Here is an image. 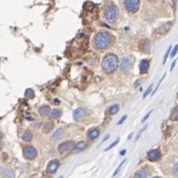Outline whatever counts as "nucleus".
Masks as SVG:
<instances>
[{
    "mask_svg": "<svg viewBox=\"0 0 178 178\" xmlns=\"http://www.w3.org/2000/svg\"><path fill=\"white\" fill-rule=\"evenodd\" d=\"M170 120H172V121L178 120V106L177 107H175L171 111V114H170Z\"/></svg>",
    "mask_w": 178,
    "mask_h": 178,
    "instance_id": "obj_21",
    "label": "nucleus"
},
{
    "mask_svg": "<svg viewBox=\"0 0 178 178\" xmlns=\"http://www.w3.org/2000/svg\"><path fill=\"white\" fill-rule=\"evenodd\" d=\"M34 96H35V93L32 89L26 90V92H25V97H26L27 99H32V98H34Z\"/></svg>",
    "mask_w": 178,
    "mask_h": 178,
    "instance_id": "obj_24",
    "label": "nucleus"
},
{
    "mask_svg": "<svg viewBox=\"0 0 178 178\" xmlns=\"http://www.w3.org/2000/svg\"><path fill=\"white\" fill-rule=\"evenodd\" d=\"M58 178H63V176H59V177H58Z\"/></svg>",
    "mask_w": 178,
    "mask_h": 178,
    "instance_id": "obj_41",
    "label": "nucleus"
},
{
    "mask_svg": "<svg viewBox=\"0 0 178 178\" xmlns=\"http://www.w3.org/2000/svg\"><path fill=\"white\" fill-rule=\"evenodd\" d=\"M172 49V47H169L168 48V50L166 51V54H165V56H164V60H163V64H165L166 63V60H167V58H168V56H169V54H170V50Z\"/></svg>",
    "mask_w": 178,
    "mask_h": 178,
    "instance_id": "obj_27",
    "label": "nucleus"
},
{
    "mask_svg": "<svg viewBox=\"0 0 178 178\" xmlns=\"http://www.w3.org/2000/svg\"><path fill=\"white\" fill-rule=\"evenodd\" d=\"M104 14H105V18L107 19L108 22L113 23L119 16V10H118V8L115 5H109V6L106 7Z\"/></svg>",
    "mask_w": 178,
    "mask_h": 178,
    "instance_id": "obj_3",
    "label": "nucleus"
},
{
    "mask_svg": "<svg viewBox=\"0 0 178 178\" xmlns=\"http://www.w3.org/2000/svg\"><path fill=\"white\" fill-rule=\"evenodd\" d=\"M118 111H119V105H118V104H114V105H112L111 107L109 108L108 113H109L110 115H115Z\"/></svg>",
    "mask_w": 178,
    "mask_h": 178,
    "instance_id": "obj_22",
    "label": "nucleus"
},
{
    "mask_svg": "<svg viewBox=\"0 0 178 178\" xmlns=\"http://www.w3.org/2000/svg\"><path fill=\"white\" fill-rule=\"evenodd\" d=\"M131 64H132V62H131V59H130V58H128V57L123 58L122 60H121L120 69H121L122 71H124V72H126V71H128L129 69H130Z\"/></svg>",
    "mask_w": 178,
    "mask_h": 178,
    "instance_id": "obj_10",
    "label": "nucleus"
},
{
    "mask_svg": "<svg viewBox=\"0 0 178 178\" xmlns=\"http://www.w3.org/2000/svg\"><path fill=\"white\" fill-rule=\"evenodd\" d=\"M2 149V144H1V142H0V150Z\"/></svg>",
    "mask_w": 178,
    "mask_h": 178,
    "instance_id": "obj_38",
    "label": "nucleus"
},
{
    "mask_svg": "<svg viewBox=\"0 0 178 178\" xmlns=\"http://www.w3.org/2000/svg\"><path fill=\"white\" fill-rule=\"evenodd\" d=\"M171 27H172V23L171 22L165 23V24H162L161 26L158 28V30H157L156 32L158 33L159 35H166L170 31Z\"/></svg>",
    "mask_w": 178,
    "mask_h": 178,
    "instance_id": "obj_9",
    "label": "nucleus"
},
{
    "mask_svg": "<svg viewBox=\"0 0 178 178\" xmlns=\"http://www.w3.org/2000/svg\"><path fill=\"white\" fill-rule=\"evenodd\" d=\"M53 128H54V123L50 122V121L49 122H46L43 126V132L47 134V133H49L50 131L53 130Z\"/></svg>",
    "mask_w": 178,
    "mask_h": 178,
    "instance_id": "obj_18",
    "label": "nucleus"
},
{
    "mask_svg": "<svg viewBox=\"0 0 178 178\" xmlns=\"http://www.w3.org/2000/svg\"><path fill=\"white\" fill-rule=\"evenodd\" d=\"M39 113H40L41 116H43V117H48L51 114V108L47 105L41 106V107L39 108Z\"/></svg>",
    "mask_w": 178,
    "mask_h": 178,
    "instance_id": "obj_15",
    "label": "nucleus"
},
{
    "mask_svg": "<svg viewBox=\"0 0 178 178\" xmlns=\"http://www.w3.org/2000/svg\"><path fill=\"white\" fill-rule=\"evenodd\" d=\"M126 118H127V116H126V115H124V116H123V117H122V118H121L120 120L118 121V123H117V124H118V125H120V124H122V122H123V121H124V120H125V119H126Z\"/></svg>",
    "mask_w": 178,
    "mask_h": 178,
    "instance_id": "obj_33",
    "label": "nucleus"
},
{
    "mask_svg": "<svg viewBox=\"0 0 178 178\" xmlns=\"http://www.w3.org/2000/svg\"><path fill=\"white\" fill-rule=\"evenodd\" d=\"M152 112H153V111H150V112H149V113H148V114H147V115H146V116H145V117H144V118H143V122H145V121H146V120H147V119H148V118H149V117H150V115H151V113H152Z\"/></svg>",
    "mask_w": 178,
    "mask_h": 178,
    "instance_id": "obj_34",
    "label": "nucleus"
},
{
    "mask_svg": "<svg viewBox=\"0 0 178 178\" xmlns=\"http://www.w3.org/2000/svg\"><path fill=\"white\" fill-rule=\"evenodd\" d=\"M148 174H147L146 171L142 170V171H137L136 174H135V178H147Z\"/></svg>",
    "mask_w": 178,
    "mask_h": 178,
    "instance_id": "obj_25",
    "label": "nucleus"
},
{
    "mask_svg": "<svg viewBox=\"0 0 178 178\" xmlns=\"http://www.w3.org/2000/svg\"><path fill=\"white\" fill-rule=\"evenodd\" d=\"M74 148H75V150H76L77 152H80V151H83V150L86 149V143L85 142H78L74 146Z\"/></svg>",
    "mask_w": 178,
    "mask_h": 178,
    "instance_id": "obj_23",
    "label": "nucleus"
},
{
    "mask_svg": "<svg viewBox=\"0 0 178 178\" xmlns=\"http://www.w3.org/2000/svg\"><path fill=\"white\" fill-rule=\"evenodd\" d=\"M119 66V59L114 53H107L102 60V68L107 74L113 73Z\"/></svg>",
    "mask_w": 178,
    "mask_h": 178,
    "instance_id": "obj_2",
    "label": "nucleus"
},
{
    "mask_svg": "<svg viewBox=\"0 0 178 178\" xmlns=\"http://www.w3.org/2000/svg\"><path fill=\"white\" fill-rule=\"evenodd\" d=\"M175 64H176V60H174L173 63H172V65H171V68H170L171 70H172V69H174V67H175Z\"/></svg>",
    "mask_w": 178,
    "mask_h": 178,
    "instance_id": "obj_35",
    "label": "nucleus"
},
{
    "mask_svg": "<svg viewBox=\"0 0 178 178\" xmlns=\"http://www.w3.org/2000/svg\"><path fill=\"white\" fill-rule=\"evenodd\" d=\"M32 138H33V133L31 132L30 130H27L22 136V140H24V142H31Z\"/></svg>",
    "mask_w": 178,
    "mask_h": 178,
    "instance_id": "obj_20",
    "label": "nucleus"
},
{
    "mask_svg": "<svg viewBox=\"0 0 178 178\" xmlns=\"http://www.w3.org/2000/svg\"><path fill=\"white\" fill-rule=\"evenodd\" d=\"M154 1H156V0H150V2H154Z\"/></svg>",
    "mask_w": 178,
    "mask_h": 178,
    "instance_id": "obj_40",
    "label": "nucleus"
},
{
    "mask_svg": "<svg viewBox=\"0 0 178 178\" xmlns=\"http://www.w3.org/2000/svg\"><path fill=\"white\" fill-rule=\"evenodd\" d=\"M0 174L4 178H14V172L12 169L7 167H1L0 168Z\"/></svg>",
    "mask_w": 178,
    "mask_h": 178,
    "instance_id": "obj_11",
    "label": "nucleus"
},
{
    "mask_svg": "<svg viewBox=\"0 0 178 178\" xmlns=\"http://www.w3.org/2000/svg\"><path fill=\"white\" fill-rule=\"evenodd\" d=\"M164 77H165V74H164V76H163V77H162L161 80H160V82H159V83H158V85H157L156 89H155V90H154V92H153V94H154V93H155V92H156V91H157V90H158V88H159V87H160V85H161L162 80H164Z\"/></svg>",
    "mask_w": 178,
    "mask_h": 178,
    "instance_id": "obj_32",
    "label": "nucleus"
},
{
    "mask_svg": "<svg viewBox=\"0 0 178 178\" xmlns=\"http://www.w3.org/2000/svg\"><path fill=\"white\" fill-rule=\"evenodd\" d=\"M58 167H59V161H58L57 159L51 160V161L49 162V164H48L47 172H48V173H51V174L56 173Z\"/></svg>",
    "mask_w": 178,
    "mask_h": 178,
    "instance_id": "obj_8",
    "label": "nucleus"
},
{
    "mask_svg": "<svg viewBox=\"0 0 178 178\" xmlns=\"http://www.w3.org/2000/svg\"><path fill=\"white\" fill-rule=\"evenodd\" d=\"M149 67H150V62L147 59H144L140 62V74H145L146 72H148Z\"/></svg>",
    "mask_w": 178,
    "mask_h": 178,
    "instance_id": "obj_14",
    "label": "nucleus"
},
{
    "mask_svg": "<svg viewBox=\"0 0 178 178\" xmlns=\"http://www.w3.org/2000/svg\"><path fill=\"white\" fill-rule=\"evenodd\" d=\"M152 90H153V85H151V86L148 88V90H147L146 92H145V94H144V98H146V97L148 96V95H150V94H151V91H152Z\"/></svg>",
    "mask_w": 178,
    "mask_h": 178,
    "instance_id": "obj_31",
    "label": "nucleus"
},
{
    "mask_svg": "<svg viewBox=\"0 0 178 178\" xmlns=\"http://www.w3.org/2000/svg\"><path fill=\"white\" fill-rule=\"evenodd\" d=\"M177 52H178V45H176L175 47L173 48V51H172V53L170 54V56H171V58L175 57V55H176V54H177Z\"/></svg>",
    "mask_w": 178,
    "mask_h": 178,
    "instance_id": "obj_29",
    "label": "nucleus"
},
{
    "mask_svg": "<svg viewBox=\"0 0 178 178\" xmlns=\"http://www.w3.org/2000/svg\"><path fill=\"white\" fill-rule=\"evenodd\" d=\"M74 142L72 140H66V142H63L62 144L59 145L58 147V152L59 154L63 155V154H66V153L70 152L74 149Z\"/></svg>",
    "mask_w": 178,
    "mask_h": 178,
    "instance_id": "obj_5",
    "label": "nucleus"
},
{
    "mask_svg": "<svg viewBox=\"0 0 178 178\" xmlns=\"http://www.w3.org/2000/svg\"><path fill=\"white\" fill-rule=\"evenodd\" d=\"M86 110L83 108H76L73 111V119L75 121H80L82 119H84L86 117Z\"/></svg>",
    "mask_w": 178,
    "mask_h": 178,
    "instance_id": "obj_7",
    "label": "nucleus"
},
{
    "mask_svg": "<svg viewBox=\"0 0 178 178\" xmlns=\"http://www.w3.org/2000/svg\"><path fill=\"white\" fill-rule=\"evenodd\" d=\"M140 5V0H125L124 6L128 12L134 13L138 10Z\"/></svg>",
    "mask_w": 178,
    "mask_h": 178,
    "instance_id": "obj_4",
    "label": "nucleus"
},
{
    "mask_svg": "<svg viewBox=\"0 0 178 178\" xmlns=\"http://www.w3.org/2000/svg\"><path fill=\"white\" fill-rule=\"evenodd\" d=\"M112 43V36L109 33L101 32L94 37L93 46L96 50H106L110 47Z\"/></svg>",
    "mask_w": 178,
    "mask_h": 178,
    "instance_id": "obj_1",
    "label": "nucleus"
},
{
    "mask_svg": "<svg viewBox=\"0 0 178 178\" xmlns=\"http://www.w3.org/2000/svg\"><path fill=\"white\" fill-rule=\"evenodd\" d=\"M138 48L142 52L144 53H150L151 51V42L149 40H143L142 42H140Z\"/></svg>",
    "mask_w": 178,
    "mask_h": 178,
    "instance_id": "obj_12",
    "label": "nucleus"
},
{
    "mask_svg": "<svg viewBox=\"0 0 178 178\" xmlns=\"http://www.w3.org/2000/svg\"><path fill=\"white\" fill-rule=\"evenodd\" d=\"M109 136H110V135H109V134H107V135H106V136H105V137H104V140H102V143L106 142V140H108V138H109Z\"/></svg>",
    "mask_w": 178,
    "mask_h": 178,
    "instance_id": "obj_36",
    "label": "nucleus"
},
{
    "mask_svg": "<svg viewBox=\"0 0 178 178\" xmlns=\"http://www.w3.org/2000/svg\"><path fill=\"white\" fill-rule=\"evenodd\" d=\"M153 178H161V177H153Z\"/></svg>",
    "mask_w": 178,
    "mask_h": 178,
    "instance_id": "obj_42",
    "label": "nucleus"
},
{
    "mask_svg": "<svg viewBox=\"0 0 178 178\" xmlns=\"http://www.w3.org/2000/svg\"><path fill=\"white\" fill-rule=\"evenodd\" d=\"M2 137V133H1V131H0V138Z\"/></svg>",
    "mask_w": 178,
    "mask_h": 178,
    "instance_id": "obj_39",
    "label": "nucleus"
},
{
    "mask_svg": "<svg viewBox=\"0 0 178 178\" xmlns=\"http://www.w3.org/2000/svg\"><path fill=\"white\" fill-rule=\"evenodd\" d=\"M172 172H173L174 175H178V163H176L175 165L172 168Z\"/></svg>",
    "mask_w": 178,
    "mask_h": 178,
    "instance_id": "obj_30",
    "label": "nucleus"
},
{
    "mask_svg": "<svg viewBox=\"0 0 178 178\" xmlns=\"http://www.w3.org/2000/svg\"><path fill=\"white\" fill-rule=\"evenodd\" d=\"M177 97H178V95H177Z\"/></svg>",
    "mask_w": 178,
    "mask_h": 178,
    "instance_id": "obj_43",
    "label": "nucleus"
},
{
    "mask_svg": "<svg viewBox=\"0 0 178 178\" xmlns=\"http://www.w3.org/2000/svg\"><path fill=\"white\" fill-rule=\"evenodd\" d=\"M160 157H161V153L159 150H151L148 153V159L152 162L158 161L160 159Z\"/></svg>",
    "mask_w": 178,
    "mask_h": 178,
    "instance_id": "obj_13",
    "label": "nucleus"
},
{
    "mask_svg": "<svg viewBox=\"0 0 178 178\" xmlns=\"http://www.w3.org/2000/svg\"><path fill=\"white\" fill-rule=\"evenodd\" d=\"M51 117L53 119H58V118H60V116L62 115V111L60 109H58V108H55V109L51 110Z\"/></svg>",
    "mask_w": 178,
    "mask_h": 178,
    "instance_id": "obj_19",
    "label": "nucleus"
},
{
    "mask_svg": "<svg viewBox=\"0 0 178 178\" xmlns=\"http://www.w3.org/2000/svg\"><path fill=\"white\" fill-rule=\"evenodd\" d=\"M100 135V129L99 128H92L88 131V137L90 140H96Z\"/></svg>",
    "mask_w": 178,
    "mask_h": 178,
    "instance_id": "obj_16",
    "label": "nucleus"
},
{
    "mask_svg": "<svg viewBox=\"0 0 178 178\" xmlns=\"http://www.w3.org/2000/svg\"><path fill=\"white\" fill-rule=\"evenodd\" d=\"M64 134H65V128L61 127V128H58L57 130L53 133L52 138H53V140H59V138H61Z\"/></svg>",
    "mask_w": 178,
    "mask_h": 178,
    "instance_id": "obj_17",
    "label": "nucleus"
},
{
    "mask_svg": "<svg viewBox=\"0 0 178 178\" xmlns=\"http://www.w3.org/2000/svg\"><path fill=\"white\" fill-rule=\"evenodd\" d=\"M125 153H126V151H121V152H120V155H125Z\"/></svg>",
    "mask_w": 178,
    "mask_h": 178,
    "instance_id": "obj_37",
    "label": "nucleus"
},
{
    "mask_svg": "<svg viewBox=\"0 0 178 178\" xmlns=\"http://www.w3.org/2000/svg\"><path fill=\"white\" fill-rule=\"evenodd\" d=\"M124 163H125V160H123V161L121 162L120 164H119V166H118V167H117V169L115 170V172H114V173H113V176L117 175V174H118V172H119V170L121 169V167H122V165H123V164H124Z\"/></svg>",
    "mask_w": 178,
    "mask_h": 178,
    "instance_id": "obj_26",
    "label": "nucleus"
},
{
    "mask_svg": "<svg viewBox=\"0 0 178 178\" xmlns=\"http://www.w3.org/2000/svg\"><path fill=\"white\" fill-rule=\"evenodd\" d=\"M118 143H119V138H117V140H115V142H113V143H112V144H111V145H110V146H109V147H108V148H107V149H105V151H109V150H111V149H112V148H113V147H114V146H116V145H117V144H118Z\"/></svg>",
    "mask_w": 178,
    "mask_h": 178,
    "instance_id": "obj_28",
    "label": "nucleus"
},
{
    "mask_svg": "<svg viewBox=\"0 0 178 178\" xmlns=\"http://www.w3.org/2000/svg\"><path fill=\"white\" fill-rule=\"evenodd\" d=\"M24 156L28 160H34L37 157V150L33 146L26 147L24 150Z\"/></svg>",
    "mask_w": 178,
    "mask_h": 178,
    "instance_id": "obj_6",
    "label": "nucleus"
}]
</instances>
